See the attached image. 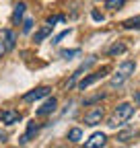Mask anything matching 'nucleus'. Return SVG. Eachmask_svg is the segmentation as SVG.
<instances>
[{
  "mask_svg": "<svg viewBox=\"0 0 140 148\" xmlns=\"http://www.w3.org/2000/svg\"><path fill=\"white\" fill-rule=\"evenodd\" d=\"M97 62V56H91V58H86V62H82L76 70H74V74H72V76H70V80L66 82V88H72V86H76V82H78V78L82 76V72H86V70H89L93 64Z\"/></svg>",
  "mask_w": 140,
  "mask_h": 148,
  "instance_id": "obj_3",
  "label": "nucleus"
},
{
  "mask_svg": "<svg viewBox=\"0 0 140 148\" xmlns=\"http://www.w3.org/2000/svg\"><path fill=\"white\" fill-rule=\"evenodd\" d=\"M134 70H136V64L132 62V60H126V62H121L119 64V68H117V72L111 76V80H109V86L111 88H119L121 84H124L132 74H134Z\"/></svg>",
  "mask_w": 140,
  "mask_h": 148,
  "instance_id": "obj_1",
  "label": "nucleus"
},
{
  "mask_svg": "<svg viewBox=\"0 0 140 148\" xmlns=\"http://www.w3.org/2000/svg\"><path fill=\"white\" fill-rule=\"evenodd\" d=\"M47 35H51V27H49V25H43V27H41V29H39L37 33H35L33 41H35V43H41V41L45 39Z\"/></svg>",
  "mask_w": 140,
  "mask_h": 148,
  "instance_id": "obj_13",
  "label": "nucleus"
},
{
  "mask_svg": "<svg viewBox=\"0 0 140 148\" xmlns=\"http://www.w3.org/2000/svg\"><path fill=\"white\" fill-rule=\"evenodd\" d=\"M0 119H2V123H6V125H12V123L21 121V113L16 109H4L2 113H0Z\"/></svg>",
  "mask_w": 140,
  "mask_h": 148,
  "instance_id": "obj_7",
  "label": "nucleus"
},
{
  "mask_svg": "<svg viewBox=\"0 0 140 148\" xmlns=\"http://www.w3.org/2000/svg\"><path fill=\"white\" fill-rule=\"evenodd\" d=\"M33 29V18H25L23 21V33H29Z\"/></svg>",
  "mask_w": 140,
  "mask_h": 148,
  "instance_id": "obj_21",
  "label": "nucleus"
},
{
  "mask_svg": "<svg viewBox=\"0 0 140 148\" xmlns=\"http://www.w3.org/2000/svg\"><path fill=\"white\" fill-rule=\"evenodd\" d=\"M105 142H107V136H105L103 132H95L89 140L84 142V148H101V146H105Z\"/></svg>",
  "mask_w": 140,
  "mask_h": 148,
  "instance_id": "obj_8",
  "label": "nucleus"
},
{
  "mask_svg": "<svg viewBox=\"0 0 140 148\" xmlns=\"http://www.w3.org/2000/svg\"><path fill=\"white\" fill-rule=\"evenodd\" d=\"M134 101L140 105V90H138V92H134Z\"/></svg>",
  "mask_w": 140,
  "mask_h": 148,
  "instance_id": "obj_25",
  "label": "nucleus"
},
{
  "mask_svg": "<svg viewBox=\"0 0 140 148\" xmlns=\"http://www.w3.org/2000/svg\"><path fill=\"white\" fill-rule=\"evenodd\" d=\"M105 74H107V68H101V70H97V72H93V74H89V76H84L80 82H76V86L80 88V90H86L91 84H95L97 80H101Z\"/></svg>",
  "mask_w": 140,
  "mask_h": 148,
  "instance_id": "obj_4",
  "label": "nucleus"
},
{
  "mask_svg": "<svg viewBox=\"0 0 140 148\" xmlns=\"http://www.w3.org/2000/svg\"><path fill=\"white\" fill-rule=\"evenodd\" d=\"M25 10H27V4H25V2H19V4L14 6V12H12V21H14L16 25H19V23L23 21V14H25Z\"/></svg>",
  "mask_w": 140,
  "mask_h": 148,
  "instance_id": "obj_12",
  "label": "nucleus"
},
{
  "mask_svg": "<svg viewBox=\"0 0 140 148\" xmlns=\"http://www.w3.org/2000/svg\"><path fill=\"white\" fill-rule=\"evenodd\" d=\"M124 29H140V16H132V18H126L124 23Z\"/></svg>",
  "mask_w": 140,
  "mask_h": 148,
  "instance_id": "obj_14",
  "label": "nucleus"
},
{
  "mask_svg": "<svg viewBox=\"0 0 140 148\" xmlns=\"http://www.w3.org/2000/svg\"><path fill=\"white\" fill-rule=\"evenodd\" d=\"M0 142H6V134H0Z\"/></svg>",
  "mask_w": 140,
  "mask_h": 148,
  "instance_id": "obj_26",
  "label": "nucleus"
},
{
  "mask_svg": "<svg viewBox=\"0 0 140 148\" xmlns=\"http://www.w3.org/2000/svg\"><path fill=\"white\" fill-rule=\"evenodd\" d=\"M105 95H103V92H101V95H95V97H91V99H86L84 101V105H91V103H95V101H101Z\"/></svg>",
  "mask_w": 140,
  "mask_h": 148,
  "instance_id": "obj_22",
  "label": "nucleus"
},
{
  "mask_svg": "<svg viewBox=\"0 0 140 148\" xmlns=\"http://www.w3.org/2000/svg\"><path fill=\"white\" fill-rule=\"evenodd\" d=\"M56 23H66V16H64V14H56V16H49V18H47V25H49V27H54Z\"/></svg>",
  "mask_w": 140,
  "mask_h": 148,
  "instance_id": "obj_19",
  "label": "nucleus"
},
{
  "mask_svg": "<svg viewBox=\"0 0 140 148\" xmlns=\"http://www.w3.org/2000/svg\"><path fill=\"white\" fill-rule=\"evenodd\" d=\"M128 2V0H107V2H105V6H107L109 10H117V8H121Z\"/></svg>",
  "mask_w": 140,
  "mask_h": 148,
  "instance_id": "obj_16",
  "label": "nucleus"
},
{
  "mask_svg": "<svg viewBox=\"0 0 140 148\" xmlns=\"http://www.w3.org/2000/svg\"><path fill=\"white\" fill-rule=\"evenodd\" d=\"M70 33H72V29H66V31H62V33H58V35L54 37V39H51V43H60V41L64 39V37H68Z\"/></svg>",
  "mask_w": 140,
  "mask_h": 148,
  "instance_id": "obj_20",
  "label": "nucleus"
},
{
  "mask_svg": "<svg viewBox=\"0 0 140 148\" xmlns=\"http://www.w3.org/2000/svg\"><path fill=\"white\" fill-rule=\"evenodd\" d=\"M37 132H39V123L31 121V123L27 125V132H25V134L21 136V144H27V142H29V140H31V138H33L35 134H37Z\"/></svg>",
  "mask_w": 140,
  "mask_h": 148,
  "instance_id": "obj_11",
  "label": "nucleus"
},
{
  "mask_svg": "<svg viewBox=\"0 0 140 148\" xmlns=\"http://www.w3.org/2000/svg\"><path fill=\"white\" fill-rule=\"evenodd\" d=\"M2 41H4V45H6V51L14 49V45H16V35H14V31L4 29V31H2Z\"/></svg>",
  "mask_w": 140,
  "mask_h": 148,
  "instance_id": "obj_10",
  "label": "nucleus"
},
{
  "mask_svg": "<svg viewBox=\"0 0 140 148\" xmlns=\"http://www.w3.org/2000/svg\"><path fill=\"white\" fill-rule=\"evenodd\" d=\"M93 18H95V21H103V14H99L97 10H93Z\"/></svg>",
  "mask_w": 140,
  "mask_h": 148,
  "instance_id": "obj_24",
  "label": "nucleus"
},
{
  "mask_svg": "<svg viewBox=\"0 0 140 148\" xmlns=\"http://www.w3.org/2000/svg\"><path fill=\"white\" fill-rule=\"evenodd\" d=\"M6 53V45H4V41L0 39V58H2V56Z\"/></svg>",
  "mask_w": 140,
  "mask_h": 148,
  "instance_id": "obj_23",
  "label": "nucleus"
},
{
  "mask_svg": "<svg viewBox=\"0 0 140 148\" xmlns=\"http://www.w3.org/2000/svg\"><path fill=\"white\" fill-rule=\"evenodd\" d=\"M103 115H105L103 107H93L91 111H86V113H84V125H97V123H101Z\"/></svg>",
  "mask_w": 140,
  "mask_h": 148,
  "instance_id": "obj_5",
  "label": "nucleus"
},
{
  "mask_svg": "<svg viewBox=\"0 0 140 148\" xmlns=\"http://www.w3.org/2000/svg\"><path fill=\"white\" fill-rule=\"evenodd\" d=\"M80 53V49H62L60 51V56L64 60H70V58H74V56H78Z\"/></svg>",
  "mask_w": 140,
  "mask_h": 148,
  "instance_id": "obj_18",
  "label": "nucleus"
},
{
  "mask_svg": "<svg viewBox=\"0 0 140 148\" xmlns=\"http://www.w3.org/2000/svg\"><path fill=\"white\" fill-rule=\"evenodd\" d=\"M51 92V88L49 86H37V88H33V90H29V92H25L23 95V101H37V99H43V97H47Z\"/></svg>",
  "mask_w": 140,
  "mask_h": 148,
  "instance_id": "obj_6",
  "label": "nucleus"
},
{
  "mask_svg": "<svg viewBox=\"0 0 140 148\" xmlns=\"http://www.w3.org/2000/svg\"><path fill=\"white\" fill-rule=\"evenodd\" d=\"M124 51H126V45L121 43V41H117V43H113V45L109 47V51H107V53H109V56H121Z\"/></svg>",
  "mask_w": 140,
  "mask_h": 148,
  "instance_id": "obj_15",
  "label": "nucleus"
},
{
  "mask_svg": "<svg viewBox=\"0 0 140 148\" xmlns=\"http://www.w3.org/2000/svg\"><path fill=\"white\" fill-rule=\"evenodd\" d=\"M56 107H58V101H56V97H49L39 109H37V115L39 117H43V115H49V113H54L56 111Z\"/></svg>",
  "mask_w": 140,
  "mask_h": 148,
  "instance_id": "obj_9",
  "label": "nucleus"
},
{
  "mask_svg": "<svg viewBox=\"0 0 140 148\" xmlns=\"http://www.w3.org/2000/svg\"><path fill=\"white\" fill-rule=\"evenodd\" d=\"M80 138H82V132H80L78 127H72V130L68 132V140H70V142H78Z\"/></svg>",
  "mask_w": 140,
  "mask_h": 148,
  "instance_id": "obj_17",
  "label": "nucleus"
},
{
  "mask_svg": "<svg viewBox=\"0 0 140 148\" xmlns=\"http://www.w3.org/2000/svg\"><path fill=\"white\" fill-rule=\"evenodd\" d=\"M132 115H134V105H130V103H121V105L115 107L109 125H113V127H115V125H121L124 121H128Z\"/></svg>",
  "mask_w": 140,
  "mask_h": 148,
  "instance_id": "obj_2",
  "label": "nucleus"
}]
</instances>
